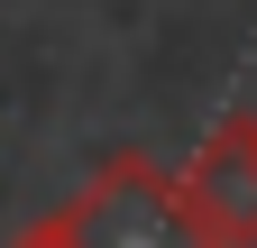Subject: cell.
Instances as JSON below:
<instances>
[{"label":"cell","mask_w":257,"mask_h":248,"mask_svg":"<svg viewBox=\"0 0 257 248\" xmlns=\"http://www.w3.org/2000/svg\"><path fill=\"white\" fill-rule=\"evenodd\" d=\"M55 248H202V230L184 221L175 175L156 157H110L74 202L46 211Z\"/></svg>","instance_id":"6da1fadb"},{"label":"cell","mask_w":257,"mask_h":248,"mask_svg":"<svg viewBox=\"0 0 257 248\" xmlns=\"http://www.w3.org/2000/svg\"><path fill=\"white\" fill-rule=\"evenodd\" d=\"M175 202H184V221L202 230V248H257V110L220 119L184 157Z\"/></svg>","instance_id":"7a4b0ae2"},{"label":"cell","mask_w":257,"mask_h":248,"mask_svg":"<svg viewBox=\"0 0 257 248\" xmlns=\"http://www.w3.org/2000/svg\"><path fill=\"white\" fill-rule=\"evenodd\" d=\"M10 248H55V230H46V221H28V230H19Z\"/></svg>","instance_id":"3957f363"}]
</instances>
